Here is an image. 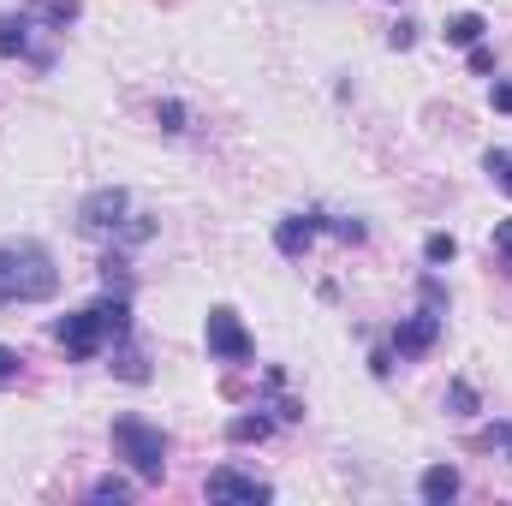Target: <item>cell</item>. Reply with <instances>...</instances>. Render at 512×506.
Segmentation results:
<instances>
[{
    "label": "cell",
    "instance_id": "d6986e66",
    "mask_svg": "<svg viewBox=\"0 0 512 506\" xmlns=\"http://www.w3.org/2000/svg\"><path fill=\"white\" fill-rule=\"evenodd\" d=\"M447 405H453V417H477V387L471 381H453L447 387Z\"/></svg>",
    "mask_w": 512,
    "mask_h": 506
},
{
    "label": "cell",
    "instance_id": "30bf717a",
    "mask_svg": "<svg viewBox=\"0 0 512 506\" xmlns=\"http://www.w3.org/2000/svg\"><path fill=\"white\" fill-rule=\"evenodd\" d=\"M24 54H36L30 48V12H6L0 18V60H24Z\"/></svg>",
    "mask_w": 512,
    "mask_h": 506
},
{
    "label": "cell",
    "instance_id": "d4e9b609",
    "mask_svg": "<svg viewBox=\"0 0 512 506\" xmlns=\"http://www.w3.org/2000/svg\"><path fill=\"white\" fill-rule=\"evenodd\" d=\"M411 42H417V24H411V18H399V24L387 30V48H399V54H405Z\"/></svg>",
    "mask_w": 512,
    "mask_h": 506
},
{
    "label": "cell",
    "instance_id": "7a4b0ae2",
    "mask_svg": "<svg viewBox=\"0 0 512 506\" xmlns=\"http://www.w3.org/2000/svg\"><path fill=\"white\" fill-rule=\"evenodd\" d=\"M108 441H114V459H126L143 483H161V477H167V453H173V441H167V429H161V423L114 417Z\"/></svg>",
    "mask_w": 512,
    "mask_h": 506
},
{
    "label": "cell",
    "instance_id": "44dd1931",
    "mask_svg": "<svg viewBox=\"0 0 512 506\" xmlns=\"http://www.w3.org/2000/svg\"><path fill=\"white\" fill-rule=\"evenodd\" d=\"M149 233H155V221H149V215H126V227H120L114 239H120V245H143Z\"/></svg>",
    "mask_w": 512,
    "mask_h": 506
},
{
    "label": "cell",
    "instance_id": "6da1fadb",
    "mask_svg": "<svg viewBox=\"0 0 512 506\" xmlns=\"http://www.w3.org/2000/svg\"><path fill=\"white\" fill-rule=\"evenodd\" d=\"M54 292H60V268H54L48 245H36V239L0 245V310L6 304H48Z\"/></svg>",
    "mask_w": 512,
    "mask_h": 506
},
{
    "label": "cell",
    "instance_id": "e0dca14e",
    "mask_svg": "<svg viewBox=\"0 0 512 506\" xmlns=\"http://www.w3.org/2000/svg\"><path fill=\"white\" fill-rule=\"evenodd\" d=\"M36 12L54 24V30H66V24H78V0H36Z\"/></svg>",
    "mask_w": 512,
    "mask_h": 506
},
{
    "label": "cell",
    "instance_id": "52a82bcc",
    "mask_svg": "<svg viewBox=\"0 0 512 506\" xmlns=\"http://www.w3.org/2000/svg\"><path fill=\"white\" fill-rule=\"evenodd\" d=\"M435 340H441V310H429V304L393 322V352H399L405 364H411V358H429Z\"/></svg>",
    "mask_w": 512,
    "mask_h": 506
},
{
    "label": "cell",
    "instance_id": "277c9868",
    "mask_svg": "<svg viewBox=\"0 0 512 506\" xmlns=\"http://www.w3.org/2000/svg\"><path fill=\"white\" fill-rule=\"evenodd\" d=\"M203 346H209V358H215V364H251V358H256L251 328L239 322V310H233V304H215V310L203 316Z\"/></svg>",
    "mask_w": 512,
    "mask_h": 506
},
{
    "label": "cell",
    "instance_id": "484cf974",
    "mask_svg": "<svg viewBox=\"0 0 512 506\" xmlns=\"http://www.w3.org/2000/svg\"><path fill=\"white\" fill-rule=\"evenodd\" d=\"M489 108H495V114H512V84H507V78H495V84H489Z\"/></svg>",
    "mask_w": 512,
    "mask_h": 506
},
{
    "label": "cell",
    "instance_id": "3957f363",
    "mask_svg": "<svg viewBox=\"0 0 512 506\" xmlns=\"http://www.w3.org/2000/svg\"><path fill=\"white\" fill-rule=\"evenodd\" d=\"M54 346H60L72 364H90L102 346H114V334H108V316H102L96 304H84V310L60 316V322H54Z\"/></svg>",
    "mask_w": 512,
    "mask_h": 506
},
{
    "label": "cell",
    "instance_id": "9a60e30c",
    "mask_svg": "<svg viewBox=\"0 0 512 506\" xmlns=\"http://www.w3.org/2000/svg\"><path fill=\"white\" fill-rule=\"evenodd\" d=\"M155 126L173 131V137H179V131H191V114H185V102H173V96H167V102H155Z\"/></svg>",
    "mask_w": 512,
    "mask_h": 506
},
{
    "label": "cell",
    "instance_id": "ac0fdd59",
    "mask_svg": "<svg viewBox=\"0 0 512 506\" xmlns=\"http://www.w3.org/2000/svg\"><path fill=\"white\" fill-rule=\"evenodd\" d=\"M90 501H131V483L126 477H96V483H90Z\"/></svg>",
    "mask_w": 512,
    "mask_h": 506
},
{
    "label": "cell",
    "instance_id": "5bb4252c",
    "mask_svg": "<svg viewBox=\"0 0 512 506\" xmlns=\"http://www.w3.org/2000/svg\"><path fill=\"white\" fill-rule=\"evenodd\" d=\"M483 173L512 197V149H483Z\"/></svg>",
    "mask_w": 512,
    "mask_h": 506
},
{
    "label": "cell",
    "instance_id": "7c38bea8",
    "mask_svg": "<svg viewBox=\"0 0 512 506\" xmlns=\"http://www.w3.org/2000/svg\"><path fill=\"white\" fill-rule=\"evenodd\" d=\"M268 435H274V417H262V411H245V417L227 423V441H239V447L245 441H268Z\"/></svg>",
    "mask_w": 512,
    "mask_h": 506
},
{
    "label": "cell",
    "instance_id": "4fadbf2b",
    "mask_svg": "<svg viewBox=\"0 0 512 506\" xmlns=\"http://www.w3.org/2000/svg\"><path fill=\"white\" fill-rule=\"evenodd\" d=\"M114 346H120V352H114V376L120 381H149V358L131 346V334L126 340H114Z\"/></svg>",
    "mask_w": 512,
    "mask_h": 506
},
{
    "label": "cell",
    "instance_id": "8fae6325",
    "mask_svg": "<svg viewBox=\"0 0 512 506\" xmlns=\"http://www.w3.org/2000/svg\"><path fill=\"white\" fill-rule=\"evenodd\" d=\"M441 36H447L453 48H477V42L489 36V18H483V12H453V18L441 24Z\"/></svg>",
    "mask_w": 512,
    "mask_h": 506
},
{
    "label": "cell",
    "instance_id": "2e32d148",
    "mask_svg": "<svg viewBox=\"0 0 512 506\" xmlns=\"http://www.w3.org/2000/svg\"><path fill=\"white\" fill-rule=\"evenodd\" d=\"M453 256H459V239H453V233H429V239H423V262H429V268H441V262H453Z\"/></svg>",
    "mask_w": 512,
    "mask_h": 506
},
{
    "label": "cell",
    "instance_id": "cb8c5ba5",
    "mask_svg": "<svg viewBox=\"0 0 512 506\" xmlns=\"http://www.w3.org/2000/svg\"><path fill=\"white\" fill-rule=\"evenodd\" d=\"M417 292H423V304H429V310H441V316H447V286H441L435 274H423V280H417Z\"/></svg>",
    "mask_w": 512,
    "mask_h": 506
},
{
    "label": "cell",
    "instance_id": "603a6c76",
    "mask_svg": "<svg viewBox=\"0 0 512 506\" xmlns=\"http://www.w3.org/2000/svg\"><path fill=\"white\" fill-rule=\"evenodd\" d=\"M328 233H334V239H346V245H364V239H370V227H364V221H334V215H328Z\"/></svg>",
    "mask_w": 512,
    "mask_h": 506
},
{
    "label": "cell",
    "instance_id": "ba28073f",
    "mask_svg": "<svg viewBox=\"0 0 512 506\" xmlns=\"http://www.w3.org/2000/svg\"><path fill=\"white\" fill-rule=\"evenodd\" d=\"M209 501H274V483H256L245 471L221 465V471H209Z\"/></svg>",
    "mask_w": 512,
    "mask_h": 506
},
{
    "label": "cell",
    "instance_id": "ffe728a7",
    "mask_svg": "<svg viewBox=\"0 0 512 506\" xmlns=\"http://www.w3.org/2000/svg\"><path fill=\"white\" fill-rule=\"evenodd\" d=\"M18 381H24V358H18L12 346H0V393H6V387H18Z\"/></svg>",
    "mask_w": 512,
    "mask_h": 506
},
{
    "label": "cell",
    "instance_id": "9c48e42d",
    "mask_svg": "<svg viewBox=\"0 0 512 506\" xmlns=\"http://www.w3.org/2000/svg\"><path fill=\"white\" fill-rule=\"evenodd\" d=\"M459 489H465V477H459V465H429L423 477H417V495L429 506H447L459 501Z\"/></svg>",
    "mask_w": 512,
    "mask_h": 506
},
{
    "label": "cell",
    "instance_id": "83f0119b",
    "mask_svg": "<svg viewBox=\"0 0 512 506\" xmlns=\"http://www.w3.org/2000/svg\"><path fill=\"white\" fill-rule=\"evenodd\" d=\"M495 251L512 262V215H507V221H495Z\"/></svg>",
    "mask_w": 512,
    "mask_h": 506
},
{
    "label": "cell",
    "instance_id": "5b68a950",
    "mask_svg": "<svg viewBox=\"0 0 512 506\" xmlns=\"http://www.w3.org/2000/svg\"><path fill=\"white\" fill-rule=\"evenodd\" d=\"M131 215V191L126 185H96L84 203H78V227L84 233H120Z\"/></svg>",
    "mask_w": 512,
    "mask_h": 506
},
{
    "label": "cell",
    "instance_id": "7402d4cb",
    "mask_svg": "<svg viewBox=\"0 0 512 506\" xmlns=\"http://www.w3.org/2000/svg\"><path fill=\"white\" fill-rule=\"evenodd\" d=\"M483 447L501 453V459H512V423H489V429H483Z\"/></svg>",
    "mask_w": 512,
    "mask_h": 506
},
{
    "label": "cell",
    "instance_id": "4316f807",
    "mask_svg": "<svg viewBox=\"0 0 512 506\" xmlns=\"http://www.w3.org/2000/svg\"><path fill=\"white\" fill-rule=\"evenodd\" d=\"M471 54V72H495V48L489 42H477V48H465Z\"/></svg>",
    "mask_w": 512,
    "mask_h": 506
},
{
    "label": "cell",
    "instance_id": "8992f818",
    "mask_svg": "<svg viewBox=\"0 0 512 506\" xmlns=\"http://www.w3.org/2000/svg\"><path fill=\"white\" fill-rule=\"evenodd\" d=\"M322 233H328V215H322V209H292V215L274 221V251L286 256V262H298Z\"/></svg>",
    "mask_w": 512,
    "mask_h": 506
}]
</instances>
